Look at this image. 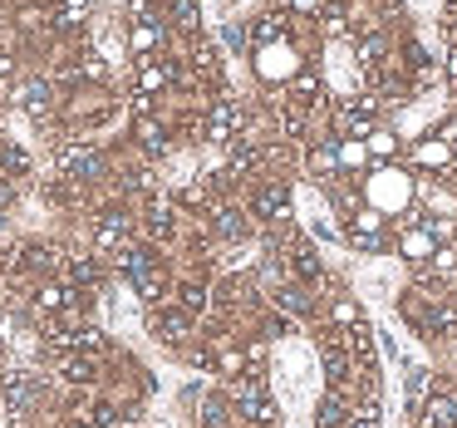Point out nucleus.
Instances as JSON below:
<instances>
[{"label":"nucleus","mask_w":457,"mask_h":428,"mask_svg":"<svg viewBox=\"0 0 457 428\" xmlns=\"http://www.w3.org/2000/svg\"><path fill=\"white\" fill-rule=\"evenodd\" d=\"M364 202L398 217V212L413 207V178L403 168H394V163H374V172L364 178Z\"/></svg>","instance_id":"f257e3e1"},{"label":"nucleus","mask_w":457,"mask_h":428,"mask_svg":"<svg viewBox=\"0 0 457 428\" xmlns=\"http://www.w3.org/2000/svg\"><path fill=\"white\" fill-rule=\"evenodd\" d=\"M251 70H256L261 84H276V89H290L300 70H305V55H300L295 40H276V45H256L251 50Z\"/></svg>","instance_id":"f03ea898"},{"label":"nucleus","mask_w":457,"mask_h":428,"mask_svg":"<svg viewBox=\"0 0 457 428\" xmlns=\"http://www.w3.org/2000/svg\"><path fill=\"white\" fill-rule=\"evenodd\" d=\"M119 266H123V276H129V286L138 290V300H162L168 296V271H162V261L153 256L148 247L119 251Z\"/></svg>","instance_id":"7ed1b4c3"},{"label":"nucleus","mask_w":457,"mask_h":428,"mask_svg":"<svg viewBox=\"0 0 457 428\" xmlns=\"http://www.w3.org/2000/svg\"><path fill=\"white\" fill-rule=\"evenodd\" d=\"M418 424L423 428H457V379H433L428 399L418 404Z\"/></svg>","instance_id":"20e7f679"},{"label":"nucleus","mask_w":457,"mask_h":428,"mask_svg":"<svg viewBox=\"0 0 457 428\" xmlns=\"http://www.w3.org/2000/svg\"><path fill=\"white\" fill-rule=\"evenodd\" d=\"M408 158H413V168H423V172H453L457 168V148H453V138H443V133L418 138Z\"/></svg>","instance_id":"39448f33"},{"label":"nucleus","mask_w":457,"mask_h":428,"mask_svg":"<svg viewBox=\"0 0 457 428\" xmlns=\"http://www.w3.org/2000/svg\"><path fill=\"white\" fill-rule=\"evenodd\" d=\"M64 172H70L74 182H99V178H109V158H104L94 143H74V148H64Z\"/></svg>","instance_id":"423d86ee"},{"label":"nucleus","mask_w":457,"mask_h":428,"mask_svg":"<svg viewBox=\"0 0 457 428\" xmlns=\"http://www.w3.org/2000/svg\"><path fill=\"white\" fill-rule=\"evenodd\" d=\"M251 217H261V222H270V227H280V222L290 217V192H286V182H261L256 188V197H251Z\"/></svg>","instance_id":"0eeeda50"},{"label":"nucleus","mask_w":457,"mask_h":428,"mask_svg":"<svg viewBox=\"0 0 457 428\" xmlns=\"http://www.w3.org/2000/svg\"><path fill=\"white\" fill-rule=\"evenodd\" d=\"M202 138L207 143H237L241 138V109L231 99H217L207 113V123H202Z\"/></svg>","instance_id":"6e6552de"},{"label":"nucleus","mask_w":457,"mask_h":428,"mask_svg":"<svg viewBox=\"0 0 457 428\" xmlns=\"http://www.w3.org/2000/svg\"><path fill=\"white\" fill-rule=\"evenodd\" d=\"M437 251V237L428 231V222H413V227L398 231V256L408 261V266H428Z\"/></svg>","instance_id":"1a4fd4ad"},{"label":"nucleus","mask_w":457,"mask_h":428,"mask_svg":"<svg viewBox=\"0 0 457 428\" xmlns=\"http://www.w3.org/2000/svg\"><path fill=\"white\" fill-rule=\"evenodd\" d=\"M148 330L162 340V345H182V340L192 335V310H182V306H162V310H153Z\"/></svg>","instance_id":"9d476101"},{"label":"nucleus","mask_w":457,"mask_h":428,"mask_svg":"<svg viewBox=\"0 0 457 428\" xmlns=\"http://www.w3.org/2000/svg\"><path fill=\"white\" fill-rule=\"evenodd\" d=\"M178 80H182V64L178 60H153V55H148V60L138 64V89L143 94H168Z\"/></svg>","instance_id":"9b49d317"},{"label":"nucleus","mask_w":457,"mask_h":428,"mask_svg":"<svg viewBox=\"0 0 457 428\" xmlns=\"http://www.w3.org/2000/svg\"><path fill=\"white\" fill-rule=\"evenodd\" d=\"M168 15H153V21H133V35H129V50L133 55H143V60H148V55H158L162 45H168Z\"/></svg>","instance_id":"f8f14e48"},{"label":"nucleus","mask_w":457,"mask_h":428,"mask_svg":"<svg viewBox=\"0 0 457 428\" xmlns=\"http://www.w3.org/2000/svg\"><path fill=\"white\" fill-rule=\"evenodd\" d=\"M295 15L290 11H266L256 15V25H251V45H276V40H290V30H295Z\"/></svg>","instance_id":"ddd939ff"},{"label":"nucleus","mask_w":457,"mask_h":428,"mask_svg":"<svg viewBox=\"0 0 457 428\" xmlns=\"http://www.w3.org/2000/svg\"><path fill=\"white\" fill-rule=\"evenodd\" d=\"M305 168H310V178H345V168H339V138H325V143H315V148L305 153Z\"/></svg>","instance_id":"4468645a"},{"label":"nucleus","mask_w":457,"mask_h":428,"mask_svg":"<svg viewBox=\"0 0 457 428\" xmlns=\"http://www.w3.org/2000/svg\"><path fill=\"white\" fill-rule=\"evenodd\" d=\"M286 99H290V104H300V109H315V104L325 99V80H320V74H315V70H310V64H305V70H300L295 80H290Z\"/></svg>","instance_id":"2eb2a0df"},{"label":"nucleus","mask_w":457,"mask_h":428,"mask_svg":"<svg viewBox=\"0 0 457 428\" xmlns=\"http://www.w3.org/2000/svg\"><path fill=\"white\" fill-rule=\"evenodd\" d=\"M15 99H21V109L30 113V119H50V109H54V89L45 80L21 84V89H15Z\"/></svg>","instance_id":"dca6fc26"},{"label":"nucleus","mask_w":457,"mask_h":428,"mask_svg":"<svg viewBox=\"0 0 457 428\" xmlns=\"http://www.w3.org/2000/svg\"><path fill=\"white\" fill-rule=\"evenodd\" d=\"M129 241H133L129 217H123V212H109V217L99 222V247L104 251H129Z\"/></svg>","instance_id":"f3484780"},{"label":"nucleus","mask_w":457,"mask_h":428,"mask_svg":"<svg viewBox=\"0 0 457 428\" xmlns=\"http://www.w3.org/2000/svg\"><path fill=\"white\" fill-rule=\"evenodd\" d=\"M369 163H374V153H369V138H339V168H345V178L349 172H364Z\"/></svg>","instance_id":"a211bd4d"},{"label":"nucleus","mask_w":457,"mask_h":428,"mask_svg":"<svg viewBox=\"0 0 457 428\" xmlns=\"http://www.w3.org/2000/svg\"><path fill=\"white\" fill-rule=\"evenodd\" d=\"M212 227H217V237H227V241H241L251 231V217L241 207H217L212 212Z\"/></svg>","instance_id":"6ab92c4d"},{"label":"nucleus","mask_w":457,"mask_h":428,"mask_svg":"<svg viewBox=\"0 0 457 428\" xmlns=\"http://www.w3.org/2000/svg\"><path fill=\"white\" fill-rule=\"evenodd\" d=\"M290 271H295L305 286H315V281H325V261H320L315 247H295L290 251Z\"/></svg>","instance_id":"aec40b11"},{"label":"nucleus","mask_w":457,"mask_h":428,"mask_svg":"<svg viewBox=\"0 0 457 428\" xmlns=\"http://www.w3.org/2000/svg\"><path fill=\"white\" fill-rule=\"evenodd\" d=\"M64 379H70V384H94V379H99V359L94 355H79V349H74L70 359H64Z\"/></svg>","instance_id":"412c9836"},{"label":"nucleus","mask_w":457,"mask_h":428,"mask_svg":"<svg viewBox=\"0 0 457 428\" xmlns=\"http://www.w3.org/2000/svg\"><path fill=\"white\" fill-rule=\"evenodd\" d=\"M369 153H374V163H394L398 158V133L378 123V129L369 133Z\"/></svg>","instance_id":"4be33fe9"},{"label":"nucleus","mask_w":457,"mask_h":428,"mask_svg":"<svg viewBox=\"0 0 457 428\" xmlns=\"http://www.w3.org/2000/svg\"><path fill=\"white\" fill-rule=\"evenodd\" d=\"M0 172H5V178H25V172H30V153L15 148V143H0Z\"/></svg>","instance_id":"5701e85b"},{"label":"nucleus","mask_w":457,"mask_h":428,"mask_svg":"<svg viewBox=\"0 0 457 428\" xmlns=\"http://www.w3.org/2000/svg\"><path fill=\"white\" fill-rule=\"evenodd\" d=\"M168 21H172V25H182V30H197L202 5H197V0H168Z\"/></svg>","instance_id":"b1692460"},{"label":"nucleus","mask_w":457,"mask_h":428,"mask_svg":"<svg viewBox=\"0 0 457 428\" xmlns=\"http://www.w3.org/2000/svg\"><path fill=\"white\" fill-rule=\"evenodd\" d=\"M329 320H335V330H354L364 325V315H359V306L349 296H335V306H329Z\"/></svg>","instance_id":"393cba45"},{"label":"nucleus","mask_w":457,"mask_h":428,"mask_svg":"<svg viewBox=\"0 0 457 428\" xmlns=\"http://www.w3.org/2000/svg\"><path fill=\"white\" fill-rule=\"evenodd\" d=\"M178 306L197 315V310L207 306V281H178Z\"/></svg>","instance_id":"a878e982"},{"label":"nucleus","mask_w":457,"mask_h":428,"mask_svg":"<svg viewBox=\"0 0 457 428\" xmlns=\"http://www.w3.org/2000/svg\"><path fill=\"white\" fill-rule=\"evenodd\" d=\"M286 11L295 15V21H320V15L329 11V0H286Z\"/></svg>","instance_id":"bb28decb"},{"label":"nucleus","mask_w":457,"mask_h":428,"mask_svg":"<svg viewBox=\"0 0 457 428\" xmlns=\"http://www.w3.org/2000/svg\"><path fill=\"white\" fill-rule=\"evenodd\" d=\"M79 80H89V84H104V80H109V64H104V55H84V60H79Z\"/></svg>","instance_id":"cd10ccee"},{"label":"nucleus","mask_w":457,"mask_h":428,"mask_svg":"<svg viewBox=\"0 0 457 428\" xmlns=\"http://www.w3.org/2000/svg\"><path fill=\"white\" fill-rule=\"evenodd\" d=\"M5 202H11V178L0 172V207H5Z\"/></svg>","instance_id":"c85d7f7f"},{"label":"nucleus","mask_w":457,"mask_h":428,"mask_svg":"<svg viewBox=\"0 0 457 428\" xmlns=\"http://www.w3.org/2000/svg\"><path fill=\"white\" fill-rule=\"evenodd\" d=\"M64 5H70V11H74V5H79V11H84V5H89V0H64Z\"/></svg>","instance_id":"c756f323"},{"label":"nucleus","mask_w":457,"mask_h":428,"mask_svg":"<svg viewBox=\"0 0 457 428\" xmlns=\"http://www.w3.org/2000/svg\"><path fill=\"white\" fill-rule=\"evenodd\" d=\"M30 5H64V0H30Z\"/></svg>","instance_id":"7c9ffc66"},{"label":"nucleus","mask_w":457,"mask_h":428,"mask_svg":"<svg viewBox=\"0 0 457 428\" xmlns=\"http://www.w3.org/2000/svg\"><path fill=\"white\" fill-rule=\"evenodd\" d=\"M378 5H384V0H378Z\"/></svg>","instance_id":"2f4dec72"},{"label":"nucleus","mask_w":457,"mask_h":428,"mask_svg":"<svg viewBox=\"0 0 457 428\" xmlns=\"http://www.w3.org/2000/svg\"><path fill=\"white\" fill-rule=\"evenodd\" d=\"M0 143H5V138H0Z\"/></svg>","instance_id":"473e14b6"}]
</instances>
